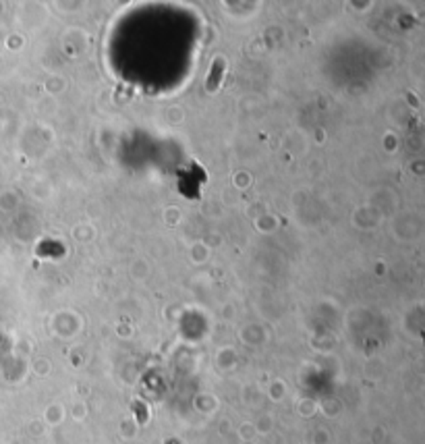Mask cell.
<instances>
[{
  "instance_id": "1",
  "label": "cell",
  "mask_w": 425,
  "mask_h": 444,
  "mask_svg": "<svg viewBox=\"0 0 425 444\" xmlns=\"http://www.w3.org/2000/svg\"><path fill=\"white\" fill-rule=\"evenodd\" d=\"M224 60L222 58H218L216 62H214L212 71H210V75H208V82H206V89L208 91H216L218 89V85L222 82V75H224Z\"/></svg>"
}]
</instances>
